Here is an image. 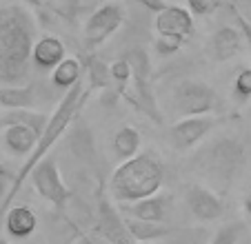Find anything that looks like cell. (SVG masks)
I'll return each mask as SVG.
<instances>
[{
  "label": "cell",
  "instance_id": "6da1fadb",
  "mask_svg": "<svg viewBox=\"0 0 251 244\" xmlns=\"http://www.w3.org/2000/svg\"><path fill=\"white\" fill-rule=\"evenodd\" d=\"M36 43L31 11L25 5L0 7V80L16 82L23 78Z\"/></svg>",
  "mask_w": 251,
  "mask_h": 244
},
{
  "label": "cell",
  "instance_id": "7a4b0ae2",
  "mask_svg": "<svg viewBox=\"0 0 251 244\" xmlns=\"http://www.w3.org/2000/svg\"><path fill=\"white\" fill-rule=\"evenodd\" d=\"M89 94H91V89H85L82 82H78L76 87H71V89L65 94V98L60 100V104L56 107V111L49 116V122H47V127H45V131L40 133V140H38V145H36V151H33V153L29 155L27 162L20 167L18 175L11 180L9 191H7V195L2 197V204H0V213L9 211L11 202H14V197L18 195V191L25 184V180H27L29 175H31V171L47 158L49 149L60 140V136L67 131V127L74 122V118L78 116V111L82 109V104H85V100H87Z\"/></svg>",
  "mask_w": 251,
  "mask_h": 244
},
{
  "label": "cell",
  "instance_id": "3957f363",
  "mask_svg": "<svg viewBox=\"0 0 251 244\" xmlns=\"http://www.w3.org/2000/svg\"><path fill=\"white\" fill-rule=\"evenodd\" d=\"M165 182V167L151 153H138L111 173L109 189L118 204H133L158 195Z\"/></svg>",
  "mask_w": 251,
  "mask_h": 244
},
{
  "label": "cell",
  "instance_id": "277c9868",
  "mask_svg": "<svg viewBox=\"0 0 251 244\" xmlns=\"http://www.w3.org/2000/svg\"><path fill=\"white\" fill-rule=\"evenodd\" d=\"M131 65V71H133V78L129 85L120 87V96L127 100L129 104H133V109L145 116H149L153 122L160 124L162 122V116L158 113L156 109V100H153V94H151V62H149V56L140 49H133L125 56Z\"/></svg>",
  "mask_w": 251,
  "mask_h": 244
},
{
  "label": "cell",
  "instance_id": "5b68a950",
  "mask_svg": "<svg viewBox=\"0 0 251 244\" xmlns=\"http://www.w3.org/2000/svg\"><path fill=\"white\" fill-rule=\"evenodd\" d=\"M216 104H218L216 91L198 80H182L171 91V107L178 116H182V120L209 116Z\"/></svg>",
  "mask_w": 251,
  "mask_h": 244
},
{
  "label": "cell",
  "instance_id": "8992f818",
  "mask_svg": "<svg viewBox=\"0 0 251 244\" xmlns=\"http://www.w3.org/2000/svg\"><path fill=\"white\" fill-rule=\"evenodd\" d=\"M31 184L33 189L38 191V195L43 200H47L49 204H53L56 209H65L67 202L71 200V191L65 184L60 175V169H58V162L53 158H45L36 169L31 171Z\"/></svg>",
  "mask_w": 251,
  "mask_h": 244
},
{
  "label": "cell",
  "instance_id": "52a82bcc",
  "mask_svg": "<svg viewBox=\"0 0 251 244\" xmlns=\"http://www.w3.org/2000/svg\"><path fill=\"white\" fill-rule=\"evenodd\" d=\"M125 7L118 2H104L100 5L85 23V43L87 47H98L107 43L125 23Z\"/></svg>",
  "mask_w": 251,
  "mask_h": 244
},
{
  "label": "cell",
  "instance_id": "ba28073f",
  "mask_svg": "<svg viewBox=\"0 0 251 244\" xmlns=\"http://www.w3.org/2000/svg\"><path fill=\"white\" fill-rule=\"evenodd\" d=\"M218 124V118L202 116V118H185L178 120L176 124L169 127V142L174 149L187 151L191 146H196L213 127Z\"/></svg>",
  "mask_w": 251,
  "mask_h": 244
},
{
  "label": "cell",
  "instance_id": "9c48e42d",
  "mask_svg": "<svg viewBox=\"0 0 251 244\" xmlns=\"http://www.w3.org/2000/svg\"><path fill=\"white\" fill-rule=\"evenodd\" d=\"M153 27H156L158 36L165 38H178L189 43L191 33H194V16L187 7L180 5H169L165 11L153 18Z\"/></svg>",
  "mask_w": 251,
  "mask_h": 244
},
{
  "label": "cell",
  "instance_id": "30bf717a",
  "mask_svg": "<svg viewBox=\"0 0 251 244\" xmlns=\"http://www.w3.org/2000/svg\"><path fill=\"white\" fill-rule=\"evenodd\" d=\"M185 200H187V207H189L191 216L202 222L218 220L223 216V200L211 189L202 187V184H191L185 193Z\"/></svg>",
  "mask_w": 251,
  "mask_h": 244
},
{
  "label": "cell",
  "instance_id": "8fae6325",
  "mask_svg": "<svg viewBox=\"0 0 251 244\" xmlns=\"http://www.w3.org/2000/svg\"><path fill=\"white\" fill-rule=\"evenodd\" d=\"M167 195H153L147 200L133 202V204H120V213L129 220H140V222H153V224H165L167 218Z\"/></svg>",
  "mask_w": 251,
  "mask_h": 244
},
{
  "label": "cell",
  "instance_id": "7c38bea8",
  "mask_svg": "<svg viewBox=\"0 0 251 244\" xmlns=\"http://www.w3.org/2000/svg\"><path fill=\"white\" fill-rule=\"evenodd\" d=\"M65 58H67V49L60 38H56V36L38 38V43H36L33 53H31L33 65L40 67V69H56Z\"/></svg>",
  "mask_w": 251,
  "mask_h": 244
},
{
  "label": "cell",
  "instance_id": "4fadbf2b",
  "mask_svg": "<svg viewBox=\"0 0 251 244\" xmlns=\"http://www.w3.org/2000/svg\"><path fill=\"white\" fill-rule=\"evenodd\" d=\"M100 229H102V235L111 244H140L129 235L125 220L109 207V202L104 200H100Z\"/></svg>",
  "mask_w": 251,
  "mask_h": 244
},
{
  "label": "cell",
  "instance_id": "5bb4252c",
  "mask_svg": "<svg viewBox=\"0 0 251 244\" xmlns=\"http://www.w3.org/2000/svg\"><path fill=\"white\" fill-rule=\"evenodd\" d=\"M5 146L16 155H31L40 140V133L27 124H11L2 133Z\"/></svg>",
  "mask_w": 251,
  "mask_h": 244
},
{
  "label": "cell",
  "instance_id": "9a60e30c",
  "mask_svg": "<svg viewBox=\"0 0 251 244\" xmlns=\"http://www.w3.org/2000/svg\"><path fill=\"white\" fill-rule=\"evenodd\" d=\"M5 229L14 238H29L38 229V216L31 207H25V204L11 207L5 216Z\"/></svg>",
  "mask_w": 251,
  "mask_h": 244
},
{
  "label": "cell",
  "instance_id": "2e32d148",
  "mask_svg": "<svg viewBox=\"0 0 251 244\" xmlns=\"http://www.w3.org/2000/svg\"><path fill=\"white\" fill-rule=\"evenodd\" d=\"M242 49V33L238 27H223L213 33L211 40V51L213 58L220 62L231 60L233 56H238Z\"/></svg>",
  "mask_w": 251,
  "mask_h": 244
},
{
  "label": "cell",
  "instance_id": "e0dca14e",
  "mask_svg": "<svg viewBox=\"0 0 251 244\" xmlns=\"http://www.w3.org/2000/svg\"><path fill=\"white\" fill-rule=\"evenodd\" d=\"M80 75H82V65L80 60L76 58H65L60 65L53 69L51 73V82L58 87V89H67L69 91L71 87H76L80 82Z\"/></svg>",
  "mask_w": 251,
  "mask_h": 244
},
{
  "label": "cell",
  "instance_id": "ac0fdd59",
  "mask_svg": "<svg viewBox=\"0 0 251 244\" xmlns=\"http://www.w3.org/2000/svg\"><path fill=\"white\" fill-rule=\"evenodd\" d=\"M125 226H127L129 235L136 242H149V240H160L167 238L171 233V229L167 224H153V222H140V220H129L125 218Z\"/></svg>",
  "mask_w": 251,
  "mask_h": 244
},
{
  "label": "cell",
  "instance_id": "d6986e66",
  "mask_svg": "<svg viewBox=\"0 0 251 244\" xmlns=\"http://www.w3.org/2000/svg\"><path fill=\"white\" fill-rule=\"evenodd\" d=\"M140 133H138V129L133 127H123L118 129V133L114 136V151L116 155H118L120 160H131L138 155V151H140Z\"/></svg>",
  "mask_w": 251,
  "mask_h": 244
},
{
  "label": "cell",
  "instance_id": "ffe728a7",
  "mask_svg": "<svg viewBox=\"0 0 251 244\" xmlns=\"http://www.w3.org/2000/svg\"><path fill=\"white\" fill-rule=\"evenodd\" d=\"M33 100H36L33 87H2L0 89V107L23 111L31 107Z\"/></svg>",
  "mask_w": 251,
  "mask_h": 244
},
{
  "label": "cell",
  "instance_id": "44dd1931",
  "mask_svg": "<svg viewBox=\"0 0 251 244\" xmlns=\"http://www.w3.org/2000/svg\"><path fill=\"white\" fill-rule=\"evenodd\" d=\"M49 118L43 116V113H33V111H27V109H23V111H11L9 116H5L2 120H0V127H11V124H27V127L36 129L38 133L45 131V127H47Z\"/></svg>",
  "mask_w": 251,
  "mask_h": 244
},
{
  "label": "cell",
  "instance_id": "7402d4cb",
  "mask_svg": "<svg viewBox=\"0 0 251 244\" xmlns=\"http://www.w3.org/2000/svg\"><path fill=\"white\" fill-rule=\"evenodd\" d=\"M111 85H114V80H111L109 67L98 58L89 60V89H111Z\"/></svg>",
  "mask_w": 251,
  "mask_h": 244
},
{
  "label": "cell",
  "instance_id": "603a6c76",
  "mask_svg": "<svg viewBox=\"0 0 251 244\" xmlns=\"http://www.w3.org/2000/svg\"><path fill=\"white\" fill-rule=\"evenodd\" d=\"M109 71H111V80H114V85L118 87V89H120V87H125V85H129V82H131V78H133L131 65H129V60L125 56L111 62Z\"/></svg>",
  "mask_w": 251,
  "mask_h": 244
},
{
  "label": "cell",
  "instance_id": "cb8c5ba5",
  "mask_svg": "<svg viewBox=\"0 0 251 244\" xmlns=\"http://www.w3.org/2000/svg\"><path fill=\"white\" fill-rule=\"evenodd\" d=\"M238 238H240V224H227L216 231L209 244H238Z\"/></svg>",
  "mask_w": 251,
  "mask_h": 244
},
{
  "label": "cell",
  "instance_id": "d4e9b609",
  "mask_svg": "<svg viewBox=\"0 0 251 244\" xmlns=\"http://www.w3.org/2000/svg\"><path fill=\"white\" fill-rule=\"evenodd\" d=\"M185 40H178V38H165V36H156V51L160 56H171V53L180 51L185 47Z\"/></svg>",
  "mask_w": 251,
  "mask_h": 244
},
{
  "label": "cell",
  "instance_id": "484cf974",
  "mask_svg": "<svg viewBox=\"0 0 251 244\" xmlns=\"http://www.w3.org/2000/svg\"><path fill=\"white\" fill-rule=\"evenodd\" d=\"M220 7V2H216V0H189L187 2V9L191 11V16H209L213 14V11Z\"/></svg>",
  "mask_w": 251,
  "mask_h": 244
},
{
  "label": "cell",
  "instance_id": "4316f807",
  "mask_svg": "<svg viewBox=\"0 0 251 244\" xmlns=\"http://www.w3.org/2000/svg\"><path fill=\"white\" fill-rule=\"evenodd\" d=\"M233 89L240 98H251V69H242L233 80Z\"/></svg>",
  "mask_w": 251,
  "mask_h": 244
},
{
  "label": "cell",
  "instance_id": "83f0119b",
  "mask_svg": "<svg viewBox=\"0 0 251 244\" xmlns=\"http://www.w3.org/2000/svg\"><path fill=\"white\" fill-rule=\"evenodd\" d=\"M229 11H231L233 18H236V27L240 29L242 38H245L247 43H249V47H251V23L247 20V16H242V14H240V9H238L236 5H229Z\"/></svg>",
  "mask_w": 251,
  "mask_h": 244
},
{
  "label": "cell",
  "instance_id": "f1b7e54d",
  "mask_svg": "<svg viewBox=\"0 0 251 244\" xmlns=\"http://www.w3.org/2000/svg\"><path fill=\"white\" fill-rule=\"evenodd\" d=\"M140 5L142 7H147V9L156 11V16L160 14V11H165L167 7H169V2H153V0H140Z\"/></svg>",
  "mask_w": 251,
  "mask_h": 244
},
{
  "label": "cell",
  "instance_id": "f546056e",
  "mask_svg": "<svg viewBox=\"0 0 251 244\" xmlns=\"http://www.w3.org/2000/svg\"><path fill=\"white\" fill-rule=\"evenodd\" d=\"M245 207H247V211L251 213V191H249V195H247V202H245Z\"/></svg>",
  "mask_w": 251,
  "mask_h": 244
},
{
  "label": "cell",
  "instance_id": "4dcf8cb0",
  "mask_svg": "<svg viewBox=\"0 0 251 244\" xmlns=\"http://www.w3.org/2000/svg\"><path fill=\"white\" fill-rule=\"evenodd\" d=\"M0 175H2V178H9V173H7V169L2 167V162H0Z\"/></svg>",
  "mask_w": 251,
  "mask_h": 244
},
{
  "label": "cell",
  "instance_id": "1f68e13d",
  "mask_svg": "<svg viewBox=\"0 0 251 244\" xmlns=\"http://www.w3.org/2000/svg\"><path fill=\"white\" fill-rule=\"evenodd\" d=\"M82 244H96V242H91V240H85V242H82Z\"/></svg>",
  "mask_w": 251,
  "mask_h": 244
},
{
  "label": "cell",
  "instance_id": "d6a6232c",
  "mask_svg": "<svg viewBox=\"0 0 251 244\" xmlns=\"http://www.w3.org/2000/svg\"><path fill=\"white\" fill-rule=\"evenodd\" d=\"M0 244H9V242H7V240H0Z\"/></svg>",
  "mask_w": 251,
  "mask_h": 244
}]
</instances>
